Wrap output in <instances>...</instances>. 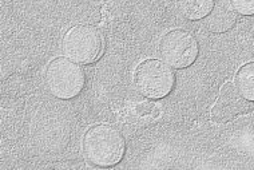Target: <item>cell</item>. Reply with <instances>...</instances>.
<instances>
[{"mask_svg": "<svg viewBox=\"0 0 254 170\" xmlns=\"http://www.w3.org/2000/svg\"><path fill=\"white\" fill-rule=\"evenodd\" d=\"M215 5V0H178L181 13L190 20H201L209 16Z\"/></svg>", "mask_w": 254, "mask_h": 170, "instance_id": "8", "label": "cell"}, {"mask_svg": "<svg viewBox=\"0 0 254 170\" xmlns=\"http://www.w3.org/2000/svg\"><path fill=\"white\" fill-rule=\"evenodd\" d=\"M49 91L59 99H72L84 87V73L67 58H57L49 63L44 73Z\"/></svg>", "mask_w": 254, "mask_h": 170, "instance_id": "2", "label": "cell"}, {"mask_svg": "<svg viewBox=\"0 0 254 170\" xmlns=\"http://www.w3.org/2000/svg\"><path fill=\"white\" fill-rule=\"evenodd\" d=\"M62 47L67 57L83 65H90L99 58L103 48L101 32L90 24H76L63 36Z\"/></svg>", "mask_w": 254, "mask_h": 170, "instance_id": "4", "label": "cell"}, {"mask_svg": "<svg viewBox=\"0 0 254 170\" xmlns=\"http://www.w3.org/2000/svg\"><path fill=\"white\" fill-rule=\"evenodd\" d=\"M82 148L84 157L91 165L110 168L122 160L125 140L111 125H95L86 131Z\"/></svg>", "mask_w": 254, "mask_h": 170, "instance_id": "1", "label": "cell"}, {"mask_svg": "<svg viewBox=\"0 0 254 170\" xmlns=\"http://www.w3.org/2000/svg\"><path fill=\"white\" fill-rule=\"evenodd\" d=\"M134 85L136 90L146 98L161 99L171 92L176 85V75L167 63L149 59L136 67Z\"/></svg>", "mask_w": 254, "mask_h": 170, "instance_id": "3", "label": "cell"}, {"mask_svg": "<svg viewBox=\"0 0 254 170\" xmlns=\"http://www.w3.org/2000/svg\"><path fill=\"white\" fill-rule=\"evenodd\" d=\"M236 87L246 100L254 102V62L246 63L237 71Z\"/></svg>", "mask_w": 254, "mask_h": 170, "instance_id": "9", "label": "cell"}, {"mask_svg": "<svg viewBox=\"0 0 254 170\" xmlns=\"http://www.w3.org/2000/svg\"><path fill=\"white\" fill-rule=\"evenodd\" d=\"M237 22V13L226 0H218L206 19V27L214 34H224L232 30Z\"/></svg>", "mask_w": 254, "mask_h": 170, "instance_id": "7", "label": "cell"}, {"mask_svg": "<svg viewBox=\"0 0 254 170\" xmlns=\"http://www.w3.org/2000/svg\"><path fill=\"white\" fill-rule=\"evenodd\" d=\"M159 54L170 67L186 69L197 61L198 43L188 31H169L159 42Z\"/></svg>", "mask_w": 254, "mask_h": 170, "instance_id": "5", "label": "cell"}, {"mask_svg": "<svg viewBox=\"0 0 254 170\" xmlns=\"http://www.w3.org/2000/svg\"><path fill=\"white\" fill-rule=\"evenodd\" d=\"M230 4L236 12L241 13L244 16L254 15V0H230Z\"/></svg>", "mask_w": 254, "mask_h": 170, "instance_id": "10", "label": "cell"}, {"mask_svg": "<svg viewBox=\"0 0 254 170\" xmlns=\"http://www.w3.org/2000/svg\"><path fill=\"white\" fill-rule=\"evenodd\" d=\"M252 109L249 100H246L240 94L236 86L232 83H226L221 88L219 95L211 109V118L215 122L225 123L232 121L241 114L248 113Z\"/></svg>", "mask_w": 254, "mask_h": 170, "instance_id": "6", "label": "cell"}]
</instances>
